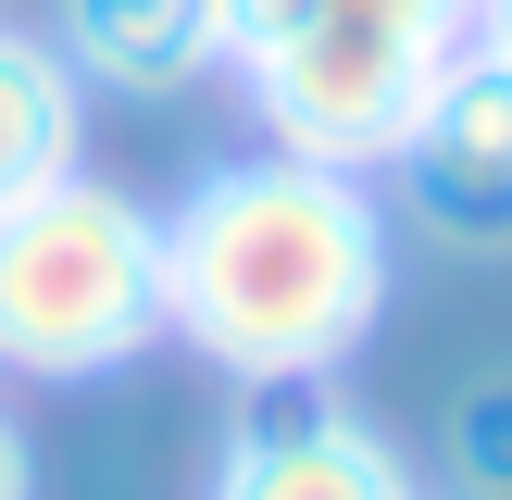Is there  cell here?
<instances>
[{
  "label": "cell",
  "mask_w": 512,
  "mask_h": 500,
  "mask_svg": "<svg viewBox=\"0 0 512 500\" xmlns=\"http://www.w3.org/2000/svg\"><path fill=\"white\" fill-rule=\"evenodd\" d=\"M475 50V0H225V75L263 150L388 175L425 88Z\"/></svg>",
  "instance_id": "2"
},
{
  "label": "cell",
  "mask_w": 512,
  "mask_h": 500,
  "mask_svg": "<svg viewBox=\"0 0 512 500\" xmlns=\"http://www.w3.org/2000/svg\"><path fill=\"white\" fill-rule=\"evenodd\" d=\"M50 50L88 100H188L225 75V0H50Z\"/></svg>",
  "instance_id": "6"
},
{
  "label": "cell",
  "mask_w": 512,
  "mask_h": 500,
  "mask_svg": "<svg viewBox=\"0 0 512 500\" xmlns=\"http://www.w3.org/2000/svg\"><path fill=\"white\" fill-rule=\"evenodd\" d=\"M388 188H400V213H413L438 250L500 263L512 250V63L463 50V63L425 88L413 138L388 150Z\"/></svg>",
  "instance_id": "4"
},
{
  "label": "cell",
  "mask_w": 512,
  "mask_h": 500,
  "mask_svg": "<svg viewBox=\"0 0 512 500\" xmlns=\"http://www.w3.org/2000/svg\"><path fill=\"white\" fill-rule=\"evenodd\" d=\"M200 500H425V488L388 450V425L350 413L338 388H250Z\"/></svg>",
  "instance_id": "5"
},
{
  "label": "cell",
  "mask_w": 512,
  "mask_h": 500,
  "mask_svg": "<svg viewBox=\"0 0 512 500\" xmlns=\"http://www.w3.org/2000/svg\"><path fill=\"white\" fill-rule=\"evenodd\" d=\"M400 288V225L375 175L238 150L163 200V338L238 388H325Z\"/></svg>",
  "instance_id": "1"
},
{
  "label": "cell",
  "mask_w": 512,
  "mask_h": 500,
  "mask_svg": "<svg viewBox=\"0 0 512 500\" xmlns=\"http://www.w3.org/2000/svg\"><path fill=\"white\" fill-rule=\"evenodd\" d=\"M0 500H38V450H25V425H13V400H0Z\"/></svg>",
  "instance_id": "9"
},
{
  "label": "cell",
  "mask_w": 512,
  "mask_h": 500,
  "mask_svg": "<svg viewBox=\"0 0 512 500\" xmlns=\"http://www.w3.org/2000/svg\"><path fill=\"white\" fill-rule=\"evenodd\" d=\"M163 338V213L113 175H50L0 213V375L100 388Z\"/></svg>",
  "instance_id": "3"
},
{
  "label": "cell",
  "mask_w": 512,
  "mask_h": 500,
  "mask_svg": "<svg viewBox=\"0 0 512 500\" xmlns=\"http://www.w3.org/2000/svg\"><path fill=\"white\" fill-rule=\"evenodd\" d=\"M450 500H512V375L450 400Z\"/></svg>",
  "instance_id": "8"
},
{
  "label": "cell",
  "mask_w": 512,
  "mask_h": 500,
  "mask_svg": "<svg viewBox=\"0 0 512 500\" xmlns=\"http://www.w3.org/2000/svg\"><path fill=\"white\" fill-rule=\"evenodd\" d=\"M88 163V88L50 50V25H0V213L38 200L50 175Z\"/></svg>",
  "instance_id": "7"
},
{
  "label": "cell",
  "mask_w": 512,
  "mask_h": 500,
  "mask_svg": "<svg viewBox=\"0 0 512 500\" xmlns=\"http://www.w3.org/2000/svg\"><path fill=\"white\" fill-rule=\"evenodd\" d=\"M475 50H488V63H512V0H475Z\"/></svg>",
  "instance_id": "10"
}]
</instances>
